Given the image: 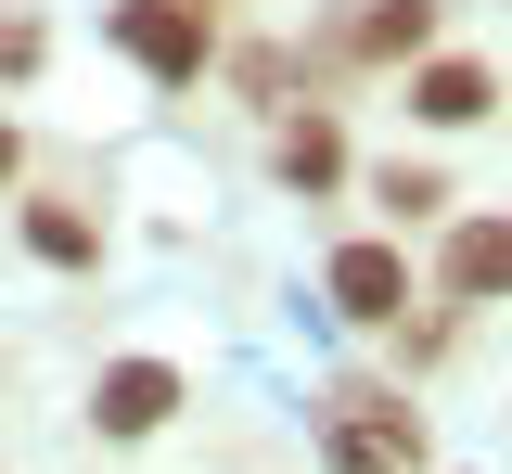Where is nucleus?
<instances>
[{"instance_id":"1","label":"nucleus","mask_w":512,"mask_h":474,"mask_svg":"<svg viewBox=\"0 0 512 474\" xmlns=\"http://www.w3.org/2000/svg\"><path fill=\"white\" fill-rule=\"evenodd\" d=\"M320 462L333 474H423L436 462L423 398H410V385H333V398H320Z\"/></svg>"},{"instance_id":"2","label":"nucleus","mask_w":512,"mask_h":474,"mask_svg":"<svg viewBox=\"0 0 512 474\" xmlns=\"http://www.w3.org/2000/svg\"><path fill=\"white\" fill-rule=\"evenodd\" d=\"M103 39H116L154 90H192V77L218 65V13H192V0H116V13H103Z\"/></svg>"},{"instance_id":"3","label":"nucleus","mask_w":512,"mask_h":474,"mask_svg":"<svg viewBox=\"0 0 512 474\" xmlns=\"http://www.w3.org/2000/svg\"><path fill=\"white\" fill-rule=\"evenodd\" d=\"M180 359H103L90 372V436H116V449H141V436H167L180 423Z\"/></svg>"},{"instance_id":"4","label":"nucleus","mask_w":512,"mask_h":474,"mask_svg":"<svg viewBox=\"0 0 512 474\" xmlns=\"http://www.w3.org/2000/svg\"><path fill=\"white\" fill-rule=\"evenodd\" d=\"M320 295H333V321H359V334H397V321H410V257L359 231V244H333V257H320Z\"/></svg>"},{"instance_id":"5","label":"nucleus","mask_w":512,"mask_h":474,"mask_svg":"<svg viewBox=\"0 0 512 474\" xmlns=\"http://www.w3.org/2000/svg\"><path fill=\"white\" fill-rule=\"evenodd\" d=\"M500 282H512V218L461 205V218H448V244H436V295H448V321H474Z\"/></svg>"},{"instance_id":"6","label":"nucleus","mask_w":512,"mask_h":474,"mask_svg":"<svg viewBox=\"0 0 512 474\" xmlns=\"http://www.w3.org/2000/svg\"><path fill=\"white\" fill-rule=\"evenodd\" d=\"M410 116H423V129H487V116H500V65L423 52V65H410Z\"/></svg>"},{"instance_id":"7","label":"nucleus","mask_w":512,"mask_h":474,"mask_svg":"<svg viewBox=\"0 0 512 474\" xmlns=\"http://www.w3.org/2000/svg\"><path fill=\"white\" fill-rule=\"evenodd\" d=\"M436 26H448V0H359V13H346V52H359V65H423Z\"/></svg>"},{"instance_id":"8","label":"nucleus","mask_w":512,"mask_h":474,"mask_svg":"<svg viewBox=\"0 0 512 474\" xmlns=\"http://www.w3.org/2000/svg\"><path fill=\"white\" fill-rule=\"evenodd\" d=\"M269 167H282V193H308V205H320L333 180H346V129L308 103V116H282V129H269Z\"/></svg>"},{"instance_id":"9","label":"nucleus","mask_w":512,"mask_h":474,"mask_svg":"<svg viewBox=\"0 0 512 474\" xmlns=\"http://www.w3.org/2000/svg\"><path fill=\"white\" fill-rule=\"evenodd\" d=\"M26 257L39 270H103V218L90 205H26Z\"/></svg>"},{"instance_id":"10","label":"nucleus","mask_w":512,"mask_h":474,"mask_svg":"<svg viewBox=\"0 0 512 474\" xmlns=\"http://www.w3.org/2000/svg\"><path fill=\"white\" fill-rule=\"evenodd\" d=\"M372 205L397 218V231H423V218H448L461 193H448V167H410V154H397V167H372Z\"/></svg>"},{"instance_id":"11","label":"nucleus","mask_w":512,"mask_h":474,"mask_svg":"<svg viewBox=\"0 0 512 474\" xmlns=\"http://www.w3.org/2000/svg\"><path fill=\"white\" fill-rule=\"evenodd\" d=\"M39 52H52V39H39V13H13V26H0V77H39Z\"/></svg>"},{"instance_id":"12","label":"nucleus","mask_w":512,"mask_h":474,"mask_svg":"<svg viewBox=\"0 0 512 474\" xmlns=\"http://www.w3.org/2000/svg\"><path fill=\"white\" fill-rule=\"evenodd\" d=\"M0 180H26V141H13V129H0Z\"/></svg>"},{"instance_id":"13","label":"nucleus","mask_w":512,"mask_h":474,"mask_svg":"<svg viewBox=\"0 0 512 474\" xmlns=\"http://www.w3.org/2000/svg\"><path fill=\"white\" fill-rule=\"evenodd\" d=\"M192 13H218V0H192Z\"/></svg>"}]
</instances>
